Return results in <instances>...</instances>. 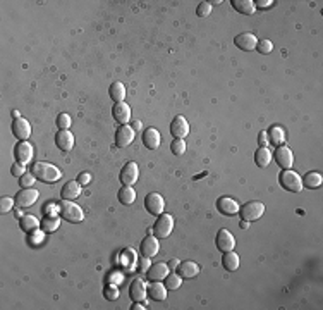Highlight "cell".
<instances>
[{
	"instance_id": "1",
	"label": "cell",
	"mask_w": 323,
	"mask_h": 310,
	"mask_svg": "<svg viewBox=\"0 0 323 310\" xmlns=\"http://www.w3.org/2000/svg\"><path fill=\"white\" fill-rule=\"evenodd\" d=\"M31 171H33L34 178H38V181L47 183V185L59 181L60 176H62L59 167H55L53 164H48V162H34Z\"/></svg>"
},
{
	"instance_id": "2",
	"label": "cell",
	"mask_w": 323,
	"mask_h": 310,
	"mask_svg": "<svg viewBox=\"0 0 323 310\" xmlns=\"http://www.w3.org/2000/svg\"><path fill=\"white\" fill-rule=\"evenodd\" d=\"M278 183H280L282 188L291 193H301V189H303V179H301V176L291 169H284L278 174Z\"/></svg>"
},
{
	"instance_id": "3",
	"label": "cell",
	"mask_w": 323,
	"mask_h": 310,
	"mask_svg": "<svg viewBox=\"0 0 323 310\" xmlns=\"http://www.w3.org/2000/svg\"><path fill=\"white\" fill-rule=\"evenodd\" d=\"M59 207H60V216L64 217L67 223H72V224H76V223H81V221L84 219V212H83V208L79 207V205H76V204H72L71 200H62L59 204Z\"/></svg>"
},
{
	"instance_id": "4",
	"label": "cell",
	"mask_w": 323,
	"mask_h": 310,
	"mask_svg": "<svg viewBox=\"0 0 323 310\" xmlns=\"http://www.w3.org/2000/svg\"><path fill=\"white\" fill-rule=\"evenodd\" d=\"M237 214H241V219L248 221V223H251V221H258L259 217L265 214V205L261 204V202L251 200V202H248V204L242 205V207H239V212H237Z\"/></svg>"
},
{
	"instance_id": "5",
	"label": "cell",
	"mask_w": 323,
	"mask_h": 310,
	"mask_svg": "<svg viewBox=\"0 0 323 310\" xmlns=\"http://www.w3.org/2000/svg\"><path fill=\"white\" fill-rule=\"evenodd\" d=\"M174 229V217L170 214H160L153 226V235L157 236L158 240H163V238H169L170 233Z\"/></svg>"
},
{
	"instance_id": "6",
	"label": "cell",
	"mask_w": 323,
	"mask_h": 310,
	"mask_svg": "<svg viewBox=\"0 0 323 310\" xmlns=\"http://www.w3.org/2000/svg\"><path fill=\"white\" fill-rule=\"evenodd\" d=\"M145 207L151 216H160V214H163V208H165V200L160 193H148L146 198H145Z\"/></svg>"
},
{
	"instance_id": "7",
	"label": "cell",
	"mask_w": 323,
	"mask_h": 310,
	"mask_svg": "<svg viewBox=\"0 0 323 310\" xmlns=\"http://www.w3.org/2000/svg\"><path fill=\"white\" fill-rule=\"evenodd\" d=\"M38 197H40V193H38V189L34 188H23L21 191L16 195L14 202L16 205H17L19 208H26V207H31V205L34 204V202L38 200Z\"/></svg>"
},
{
	"instance_id": "8",
	"label": "cell",
	"mask_w": 323,
	"mask_h": 310,
	"mask_svg": "<svg viewBox=\"0 0 323 310\" xmlns=\"http://www.w3.org/2000/svg\"><path fill=\"white\" fill-rule=\"evenodd\" d=\"M274 159L282 169H291L294 164L292 150H291L287 145H280V147H277V150L274 152Z\"/></svg>"
},
{
	"instance_id": "9",
	"label": "cell",
	"mask_w": 323,
	"mask_h": 310,
	"mask_svg": "<svg viewBox=\"0 0 323 310\" xmlns=\"http://www.w3.org/2000/svg\"><path fill=\"white\" fill-rule=\"evenodd\" d=\"M139 178V167L136 162H128L124 167H122V171H120V183L124 186H132L136 185V181H138Z\"/></svg>"
},
{
	"instance_id": "10",
	"label": "cell",
	"mask_w": 323,
	"mask_h": 310,
	"mask_svg": "<svg viewBox=\"0 0 323 310\" xmlns=\"http://www.w3.org/2000/svg\"><path fill=\"white\" fill-rule=\"evenodd\" d=\"M134 137H136L134 128H132V126H128V124H122L115 133L117 147L124 148V147H128V145H131L132 141H134Z\"/></svg>"
},
{
	"instance_id": "11",
	"label": "cell",
	"mask_w": 323,
	"mask_h": 310,
	"mask_svg": "<svg viewBox=\"0 0 323 310\" xmlns=\"http://www.w3.org/2000/svg\"><path fill=\"white\" fill-rule=\"evenodd\" d=\"M14 157L19 164L26 166L33 159V147H31L30 141H17L14 147Z\"/></svg>"
},
{
	"instance_id": "12",
	"label": "cell",
	"mask_w": 323,
	"mask_h": 310,
	"mask_svg": "<svg viewBox=\"0 0 323 310\" xmlns=\"http://www.w3.org/2000/svg\"><path fill=\"white\" fill-rule=\"evenodd\" d=\"M215 243H217V248L220 250V252H230V250H234V246H236V240H234L232 233L227 229H220L217 233V238H215Z\"/></svg>"
},
{
	"instance_id": "13",
	"label": "cell",
	"mask_w": 323,
	"mask_h": 310,
	"mask_svg": "<svg viewBox=\"0 0 323 310\" xmlns=\"http://www.w3.org/2000/svg\"><path fill=\"white\" fill-rule=\"evenodd\" d=\"M12 133L19 141H28V138L31 137V126L24 118H17L12 122Z\"/></svg>"
},
{
	"instance_id": "14",
	"label": "cell",
	"mask_w": 323,
	"mask_h": 310,
	"mask_svg": "<svg viewBox=\"0 0 323 310\" xmlns=\"http://www.w3.org/2000/svg\"><path fill=\"white\" fill-rule=\"evenodd\" d=\"M55 145L59 150L71 152L74 147V135L69 129H59L55 135Z\"/></svg>"
},
{
	"instance_id": "15",
	"label": "cell",
	"mask_w": 323,
	"mask_h": 310,
	"mask_svg": "<svg viewBox=\"0 0 323 310\" xmlns=\"http://www.w3.org/2000/svg\"><path fill=\"white\" fill-rule=\"evenodd\" d=\"M170 133L176 140H184L186 137L189 135V124L182 116H177L174 118L172 124H170Z\"/></svg>"
},
{
	"instance_id": "16",
	"label": "cell",
	"mask_w": 323,
	"mask_h": 310,
	"mask_svg": "<svg viewBox=\"0 0 323 310\" xmlns=\"http://www.w3.org/2000/svg\"><path fill=\"white\" fill-rule=\"evenodd\" d=\"M234 45L237 49L244 50V52H249V50H255L256 45H258V38L253 33H241L234 38Z\"/></svg>"
},
{
	"instance_id": "17",
	"label": "cell",
	"mask_w": 323,
	"mask_h": 310,
	"mask_svg": "<svg viewBox=\"0 0 323 310\" xmlns=\"http://www.w3.org/2000/svg\"><path fill=\"white\" fill-rule=\"evenodd\" d=\"M148 295L146 284L143 279H134L129 286V296H131L132 302H145Z\"/></svg>"
},
{
	"instance_id": "18",
	"label": "cell",
	"mask_w": 323,
	"mask_h": 310,
	"mask_svg": "<svg viewBox=\"0 0 323 310\" xmlns=\"http://www.w3.org/2000/svg\"><path fill=\"white\" fill-rule=\"evenodd\" d=\"M217 210L224 216H234L239 212V204L230 197H220L217 200Z\"/></svg>"
},
{
	"instance_id": "19",
	"label": "cell",
	"mask_w": 323,
	"mask_h": 310,
	"mask_svg": "<svg viewBox=\"0 0 323 310\" xmlns=\"http://www.w3.org/2000/svg\"><path fill=\"white\" fill-rule=\"evenodd\" d=\"M112 116L120 126L128 124L129 119H131V107H129L126 102H117L112 109Z\"/></svg>"
},
{
	"instance_id": "20",
	"label": "cell",
	"mask_w": 323,
	"mask_h": 310,
	"mask_svg": "<svg viewBox=\"0 0 323 310\" xmlns=\"http://www.w3.org/2000/svg\"><path fill=\"white\" fill-rule=\"evenodd\" d=\"M158 250H160V243H158V238L157 236H150L148 235L146 238L141 241V255L143 257H155V255L158 254Z\"/></svg>"
},
{
	"instance_id": "21",
	"label": "cell",
	"mask_w": 323,
	"mask_h": 310,
	"mask_svg": "<svg viewBox=\"0 0 323 310\" xmlns=\"http://www.w3.org/2000/svg\"><path fill=\"white\" fill-rule=\"evenodd\" d=\"M148 274V281L151 283H157V281H163L167 276H169V265L167 264H153L150 265V269L146 271Z\"/></svg>"
},
{
	"instance_id": "22",
	"label": "cell",
	"mask_w": 323,
	"mask_h": 310,
	"mask_svg": "<svg viewBox=\"0 0 323 310\" xmlns=\"http://www.w3.org/2000/svg\"><path fill=\"white\" fill-rule=\"evenodd\" d=\"M177 274H179L182 279H193L199 274V265L193 260L180 262L179 267H177Z\"/></svg>"
},
{
	"instance_id": "23",
	"label": "cell",
	"mask_w": 323,
	"mask_h": 310,
	"mask_svg": "<svg viewBox=\"0 0 323 310\" xmlns=\"http://www.w3.org/2000/svg\"><path fill=\"white\" fill-rule=\"evenodd\" d=\"M79 193H81V185L78 181H67L60 189V197L62 200H74L79 197Z\"/></svg>"
},
{
	"instance_id": "24",
	"label": "cell",
	"mask_w": 323,
	"mask_h": 310,
	"mask_svg": "<svg viewBox=\"0 0 323 310\" xmlns=\"http://www.w3.org/2000/svg\"><path fill=\"white\" fill-rule=\"evenodd\" d=\"M160 141H162V138H160V133H158V129H155V128L145 129V133H143L145 147L150 148V150H155V148H158Z\"/></svg>"
},
{
	"instance_id": "25",
	"label": "cell",
	"mask_w": 323,
	"mask_h": 310,
	"mask_svg": "<svg viewBox=\"0 0 323 310\" xmlns=\"http://www.w3.org/2000/svg\"><path fill=\"white\" fill-rule=\"evenodd\" d=\"M148 296L155 302H163L167 298V288L165 284H162V281H157V283H151L148 286Z\"/></svg>"
},
{
	"instance_id": "26",
	"label": "cell",
	"mask_w": 323,
	"mask_h": 310,
	"mask_svg": "<svg viewBox=\"0 0 323 310\" xmlns=\"http://www.w3.org/2000/svg\"><path fill=\"white\" fill-rule=\"evenodd\" d=\"M272 157H274V155H272V152L268 150L267 147H259L258 150H256V154H255V162H256V166L261 167V169H265V167L270 166Z\"/></svg>"
},
{
	"instance_id": "27",
	"label": "cell",
	"mask_w": 323,
	"mask_h": 310,
	"mask_svg": "<svg viewBox=\"0 0 323 310\" xmlns=\"http://www.w3.org/2000/svg\"><path fill=\"white\" fill-rule=\"evenodd\" d=\"M267 133H268V141L272 145H275V147H280V145L286 143V131L280 126H272L270 131Z\"/></svg>"
},
{
	"instance_id": "28",
	"label": "cell",
	"mask_w": 323,
	"mask_h": 310,
	"mask_svg": "<svg viewBox=\"0 0 323 310\" xmlns=\"http://www.w3.org/2000/svg\"><path fill=\"white\" fill-rule=\"evenodd\" d=\"M222 265L226 267V271H237L239 269V255L234 252V250H230V252H226L224 254V257H222Z\"/></svg>"
},
{
	"instance_id": "29",
	"label": "cell",
	"mask_w": 323,
	"mask_h": 310,
	"mask_svg": "<svg viewBox=\"0 0 323 310\" xmlns=\"http://www.w3.org/2000/svg\"><path fill=\"white\" fill-rule=\"evenodd\" d=\"M232 7L237 12H241V14H248V16L255 14L256 11V4L253 0H232Z\"/></svg>"
},
{
	"instance_id": "30",
	"label": "cell",
	"mask_w": 323,
	"mask_h": 310,
	"mask_svg": "<svg viewBox=\"0 0 323 310\" xmlns=\"http://www.w3.org/2000/svg\"><path fill=\"white\" fill-rule=\"evenodd\" d=\"M109 95H110V99L113 100V102H124L126 99V86L120 81H115V83L110 85L109 88Z\"/></svg>"
},
{
	"instance_id": "31",
	"label": "cell",
	"mask_w": 323,
	"mask_h": 310,
	"mask_svg": "<svg viewBox=\"0 0 323 310\" xmlns=\"http://www.w3.org/2000/svg\"><path fill=\"white\" fill-rule=\"evenodd\" d=\"M301 179H303V186H306V188H309V189L318 188V186H322V183H323L322 174L315 172V171L308 172V174L305 176V178H301Z\"/></svg>"
},
{
	"instance_id": "32",
	"label": "cell",
	"mask_w": 323,
	"mask_h": 310,
	"mask_svg": "<svg viewBox=\"0 0 323 310\" xmlns=\"http://www.w3.org/2000/svg\"><path fill=\"white\" fill-rule=\"evenodd\" d=\"M119 200L120 204H124V205H131L134 204L136 200V191L132 189V186H122V188L119 189Z\"/></svg>"
},
{
	"instance_id": "33",
	"label": "cell",
	"mask_w": 323,
	"mask_h": 310,
	"mask_svg": "<svg viewBox=\"0 0 323 310\" xmlns=\"http://www.w3.org/2000/svg\"><path fill=\"white\" fill-rule=\"evenodd\" d=\"M40 224L42 223H38L36 217L31 216V214H24V216L21 217V229H23L24 233H33L34 229H38Z\"/></svg>"
},
{
	"instance_id": "34",
	"label": "cell",
	"mask_w": 323,
	"mask_h": 310,
	"mask_svg": "<svg viewBox=\"0 0 323 310\" xmlns=\"http://www.w3.org/2000/svg\"><path fill=\"white\" fill-rule=\"evenodd\" d=\"M42 229L47 231V233H52V231H57L60 226V221L57 216H45V219L42 221Z\"/></svg>"
},
{
	"instance_id": "35",
	"label": "cell",
	"mask_w": 323,
	"mask_h": 310,
	"mask_svg": "<svg viewBox=\"0 0 323 310\" xmlns=\"http://www.w3.org/2000/svg\"><path fill=\"white\" fill-rule=\"evenodd\" d=\"M136 260H138V257H136V252L132 248H126L124 252H122V255H120V262L128 269H131L132 265L136 264Z\"/></svg>"
},
{
	"instance_id": "36",
	"label": "cell",
	"mask_w": 323,
	"mask_h": 310,
	"mask_svg": "<svg viewBox=\"0 0 323 310\" xmlns=\"http://www.w3.org/2000/svg\"><path fill=\"white\" fill-rule=\"evenodd\" d=\"M163 283H165V288L167 290H177V288L182 284V277L179 276V274H169V276L163 279Z\"/></svg>"
},
{
	"instance_id": "37",
	"label": "cell",
	"mask_w": 323,
	"mask_h": 310,
	"mask_svg": "<svg viewBox=\"0 0 323 310\" xmlns=\"http://www.w3.org/2000/svg\"><path fill=\"white\" fill-rule=\"evenodd\" d=\"M57 128L59 129H69L71 128V118H69V114H65V112H62V114H59L57 116Z\"/></svg>"
},
{
	"instance_id": "38",
	"label": "cell",
	"mask_w": 323,
	"mask_h": 310,
	"mask_svg": "<svg viewBox=\"0 0 323 310\" xmlns=\"http://www.w3.org/2000/svg\"><path fill=\"white\" fill-rule=\"evenodd\" d=\"M170 152H172L174 155H182L186 152V141L176 140V138H174V141L170 143Z\"/></svg>"
},
{
	"instance_id": "39",
	"label": "cell",
	"mask_w": 323,
	"mask_h": 310,
	"mask_svg": "<svg viewBox=\"0 0 323 310\" xmlns=\"http://www.w3.org/2000/svg\"><path fill=\"white\" fill-rule=\"evenodd\" d=\"M256 49H258L259 53L267 55V53H270L272 50H274V43H272L270 40H258V45H256Z\"/></svg>"
},
{
	"instance_id": "40",
	"label": "cell",
	"mask_w": 323,
	"mask_h": 310,
	"mask_svg": "<svg viewBox=\"0 0 323 310\" xmlns=\"http://www.w3.org/2000/svg\"><path fill=\"white\" fill-rule=\"evenodd\" d=\"M16 202L12 200L11 197H2L0 198V212L2 214H7V212L12 210V207H14Z\"/></svg>"
},
{
	"instance_id": "41",
	"label": "cell",
	"mask_w": 323,
	"mask_h": 310,
	"mask_svg": "<svg viewBox=\"0 0 323 310\" xmlns=\"http://www.w3.org/2000/svg\"><path fill=\"white\" fill-rule=\"evenodd\" d=\"M196 14H198L199 17H208V16L211 14V4L210 2H201V4H198Z\"/></svg>"
},
{
	"instance_id": "42",
	"label": "cell",
	"mask_w": 323,
	"mask_h": 310,
	"mask_svg": "<svg viewBox=\"0 0 323 310\" xmlns=\"http://www.w3.org/2000/svg\"><path fill=\"white\" fill-rule=\"evenodd\" d=\"M105 298L107 300H117L119 298V290H117L115 284H109V286L105 288Z\"/></svg>"
},
{
	"instance_id": "43",
	"label": "cell",
	"mask_w": 323,
	"mask_h": 310,
	"mask_svg": "<svg viewBox=\"0 0 323 310\" xmlns=\"http://www.w3.org/2000/svg\"><path fill=\"white\" fill-rule=\"evenodd\" d=\"M34 181H36V178H34V174H30V172H26L21 178V183L19 185L23 186V188H31V186L34 185Z\"/></svg>"
},
{
	"instance_id": "44",
	"label": "cell",
	"mask_w": 323,
	"mask_h": 310,
	"mask_svg": "<svg viewBox=\"0 0 323 310\" xmlns=\"http://www.w3.org/2000/svg\"><path fill=\"white\" fill-rule=\"evenodd\" d=\"M11 172L14 174L16 178H23L24 174H26V167H24V164H19V162H16L14 166L11 167Z\"/></svg>"
},
{
	"instance_id": "45",
	"label": "cell",
	"mask_w": 323,
	"mask_h": 310,
	"mask_svg": "<svg viewBox=\"0 0 323 310\" xmlns=\"http://www.w3.org/2000/svg\"><path fill=\"white\" fill-rule=\"evenodd\" d=\"M43 238H45V235H43V231L34 229L33 233H31V243H33V245H40V243L43 241Z\"/></svg>"
},
{
	"instance_id": "46",
	"label": "cell",
	"mask_w": 323,
	"mask_h": 310,
	"mask_svg": "<svg viewBox=\"0 0 323 310\" xmlns=\"http://www.w3.org/2000/svg\"><path fill=\"white\" fill-rule=\"evenodd\" d=\"M76 181L79 183L81 186H86V185H90V181H91V174L90 172H81L78 176V179Z\"/></svg>"
},
{
	"instance_id": "47",
	"label": "cell",
	"mask_w": 323,
	"mask_h": 310,
	"mask_svg": "<svg viewBox=\"0 0 323 310\" xmlns=\"http://www.w3.org/2000/svg\"><path fill=\"white\" fill-rule=\"evenodd\" d=\"M258 143H259V147H267V145L270 143V141H268V133L267 131H259Z\"/></svg>"
},
{
	"instance_id": "48",
	"label": "cell",
	"mask_w": 323,
	"mask_h": 310,
	"mask_svg": "<svg viewBox=\"0 0 323 310\" xmlns=\"http://www.w3.org/2000/svg\"><path fill=\"white\" fill-rule=\"evenodd\" d=\"M150 258L148 257H143L141 260H139V271H143V273H146L148 269H150Z\"/></svg>"
},
{
	"instance_id": "49",
	"label": "cell",
	"mask_w": 323,
	"mask_h": 310,
	"mask_svg": "<svg viewBox=\"0 0 323 310\" xmlns=\"http://www.w3.org/2000/svg\"><path fill=\"white\" fill-rule=\"evenodd\" d=\"M57 210H60V207H59V205H55V204L47 205V207H45V214H47V216H55Z\"/></svg>"
},
{
	"instance_id": "50",
	"label": "cell",
	"mask_w": 323,
	"mask_h": 310,
	"mask_svg": "<svg viewBox=\"0 0 323 310\" xmlns=\"http://www.w3.org/2000/svg\"><path fill=\"white\" fill-rule=\"evenodd\" d=\"M255 4H258V7H261V9H267V7H270L274 2H272V0H258V2H255Z\"/></svg>"
},
{
	"instance_id": "51",
	"label": "cell",
	"mask_w": 323,
	"mask_h": 310,
	"mask_svg": "<svg viewBox=\"0 0 323 310\" xmlns=\"http://www.w3.org/2000/svg\"><path fill=\"white\" fill-rule=\"evenodd\" d=\"M179 264H180V262L177 260V258H172V260H170V262H169V264H167V265H169L170 269H177V267H179Z\"/></svg>"
},
{
	"instance_id": "52",
	"label": "cell",
	"mask_w": 323,
	"mask_h": 310,
	"mask_svg": "<svg viewBox=\"0 0 323 310\" xmlns=\"http://www.w3.org/2000/svg\"><path fill=\"white\" fill-rule=\"evenodd\" d=\"M132 310H145V305H141L139 302H134V305L131 307Z\"/></svg>"
},
{
	"instance_id": "53",
	"label": "cell",
	"mask_w": 323,
	"mask_h": 310,
	"mask_svg": "<svg viewBox=\"0 0 323 310\" xmlns=\"http://www.w3.org/2000/svg\"><path fill=\"white\" fill-rule=\"evenodd\" d=\"M239 226H241V229H248V227H249V223H248V221H242V219H241V224H239Z\"/></svg>"
},
{
	"instance_id": "54",
	"label": "cell",
	"mask_w": 323,
	"mask_h": 310,
	"mask_svg": "<svg viewBox=\"0 0 323 310\" xmlns=\"http://www.w3.org/2000/svg\"><path fill=\"white\" fill-rule=\"evenodd\" d=\"M132 128H134V131H136V129H139V128H141V122H139V121H134V124H132Z\"/></svg>"
},
{
	"instance_id": "55",
	"label": "cell",
	"mask_w": 323,
	"mask_h": 310,
	"mask_svg": "<svg viewBox=\"0 0 323 310\" xmlns=\"http://www.w3.org/2000/svg\"><path fill=\"white\" fill-rule=\"evenodd\" d=\"M12 116H14L16 119H17V118H21V116H19V110H14V112H12Z\"/></svg>"
}]
</instances>
